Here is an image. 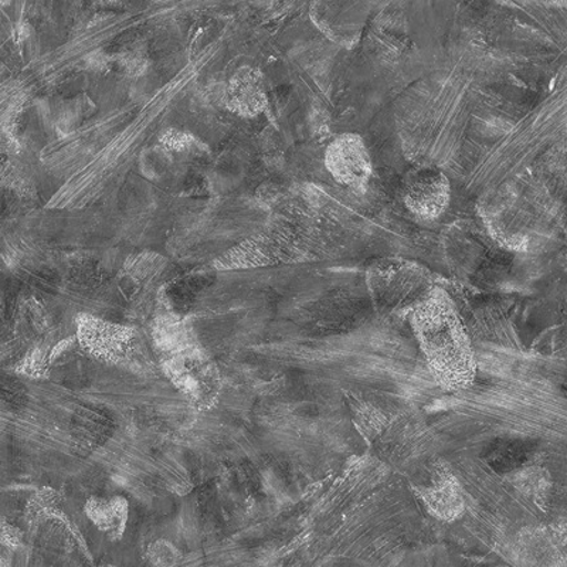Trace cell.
I'll list each match as a JSON object with an SVG mask.
<instances>
[{
    "label": "cell",
    "instance_id": "obj_3",
    "mask_svg": "<svg viewBox=\"0 0 567 567\" xmlns=\"http://www.w3.org/2000/svg\"><path fill=\"white\" fill-rule=\"evenodd\" d=\"M326 168L333 181L354 195L367 194L374 171L367 142L352 133L337 136L326 151Z\"/></svg>",
    "mask_w": 567,
    "mask_h": 567
},
{
    "label": "cell",
    "instance_id": "obj_2",
    "mask_svg": "<svg viewBox=\"0 0 567 567\" xmlns=\"http://www.w3.org/2000/svg\"><path fill=\"white\" fill-rule=\"evenodd\" d=\"M403 205L423 221L440 219L452 202V182L442 169L419 166L404 175L400 185Z\"/></svg>",
    "mask_w": 567,
    "mask_h": 567
},
{
    "label": "cell",
    "instance_id": "obj_7",
    "mask_svg": "<svg viewBox=\"0 0 567 567\" xmlns=\"http://www.w3.org/2000/svg\"><path fill=\"white\" fill-rule=\"evenodd\" d=\"M197 141L195 135L186 131L169 128L159 135V145L174 154H189L196 148Z\"/></svg>",
    "mask_w": 567,
    "mask_h": 567
},
{
    "label": "cell",
    "instance_id": "obj_5",
    "mask_svg": "<svg viewBox=\"0 0 567 567\" xmlns=\"http://www.w3.org/2000/svg\"><path fill=\"white\" fill-rule=\"evenodd\" d=\"M79 333L83 342L100 352L116 351L128 341V329L103 321V319L81 316Z\"/></svg>",
    "mask_w": 567,
    "mask_h": 567
},
{
    "label": "cell",
    "instance_id": "obj_1",
    "mask_svg": "<svg viewBox=\"0 0 567 567\" xmlns=\"http://www.w3.org/2000/svg\"><path fill=\"white\" fill-rule=\"evenodd\" d=\"M413 321L437 377L449 384L467 383L471 377L468 342L452 300L442 290L429 292L417 303Z\"/></svg>",
    "mask_w": 567,
    "mask_h": 567
},
{
    "label": "cell",
    "instance_id": "obj_6",
    "mask_svg": "<svg viewBox=\"0 0 567 567\" xmlns=\"http://www.w3.org/2000/svg\"><path fill=\"white\" fill-rule=\"evenodd\" d=\"M172 164H174V155L161 145L145 150L140 158L141 174L150 181H161L168 175Z\"/></svg>",
    "mask_w": 567,
    "mask_h": 567
},
{
    "label": "cell",
    "instance_id": "obj_4",
    "mask_svg": "<svg viewBox=\"0 0 567 567\" xmlns=\"http://www.w3.org/2000/svg\"><path fill=\"white\" fill-rule=\"evenodd\" d=\"M221 103L241 118H255L265 113L268 105L265 75L251 65H243L227 80L221 91Z\"/></svg>",
    "mask_w": 567,
    "mask_h": 567
}]
</instances>
